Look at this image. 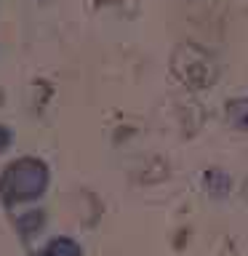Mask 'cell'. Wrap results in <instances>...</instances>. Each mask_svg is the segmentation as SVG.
I'll list each match as a JSON object with an SVG mask.
<instances>
[{"label": "cell", "instance_id": "1", "mask_svg": "<svg viewBox=\"0 0 248 256\" xmlns=\"http://www.w3.org/2000/svg\"><path fill=\"white\" fill-rule=\"evenodd\" d=\"M171 72L190 91H208L219 80L222 70H219V62H216V56L211 51H206L198 43L184 40L171 54Z\"/></svg>", "mask_w": 248, "mask_h": 256}, {"label": "cell", "instance_id": "2", "mask_svg": "<svg viewBox=\"0 0 248 256\" xmlns=\"http://www.w3.org/2000/svg\"><path fill=\"white\" fill-rule=\"evenodd\" d=\"M227 123L235 131H248V96H235L227 102Z\"/></svg>", "mask_w": 248, "mask_h": 256}]
</instances>
